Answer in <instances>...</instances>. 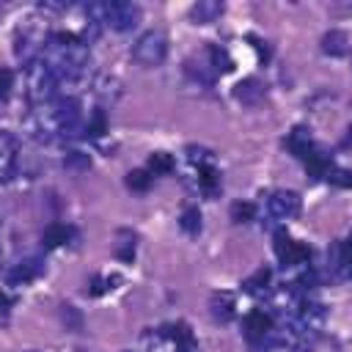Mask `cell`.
I'll list each match as a JSON object with an SVG mask.
<instances>
[{"mask_svg": "<svg viewBox=\"0 0 352 352\" xmlns=\"http://www.w3.org/2000/svg\"><path fill=\"white\" fill-rule=\"evenodd\" d=\"M41 60H47L58 72V77H80L88 72L91 47L74 30H52V38H50Z\"/></svg>", "mask_w": 352, "mask_h": 352, "instance_id": "1", "label": "cell"}, {"mask_svg": "<svg viewBox=\"0 0 352 352\" xmlns=\"http://www.w3.org/2000/svg\"><path fill=\"white\" fill-rule=\"evenodd\" d=\"M52 38V30L47 28V19L30 16L14 30V55L22 66H30L44 58V50Z\"/></svg>", "mask_w": 352, "mask_h": 352, "instance_id": "2", "label": "cell"}, {"mask_svg": "<svg viewBox=\"0 0 352 352\" xmlns=\"http://www.w3.org/2000/svg\"><path fill=\"white\" fill-rule=\"evenodd\" d=\"M25 91H28L30 104H47V102L58 99L60 77L47 60H36V63L25 66Z\"/></svg>", "mask_w": 352, "mask_h": 352, "instance_id": "3", "label": "cell"}, {"mask_svg": "<svg viewBox=\"0 0 352 352\" xmlns=\"http://www.w3.org/2000/svg\"><path fill=\"white\" fill-rule=\"evenodd\" d=\"M168 55V36L165 30L160 28H151V30H143L138 36V41L132 44V60L151 69V66H160Z\"/></svg>", "mask_w": 352, "mask_h": 352, "instance_id": "4", "label": "cell"}, {"mask_svg": "<svg viewBox=\"0 0 352 352\" xmlns=\"http://www.w3.org/2000/svg\"><path fill=\"white\" fill-rule=\"evenodd\" d=\"M272 250H275V258L280 261V267H305L308 258H311V248L305 242H297L292 239L289 234L278 231L275 239H272Z\"/></svg>", "mask_w": 352, "mask_h": 352, "instance_id": "5", "label": "cell"}, {"mask_svg": "<svg viewBox=\"0 0 352 352\" xmlns=\"http://www.w3.org/2000/svg\"><path fill=\"white\" fill-rule=\"evenodd\" d=\"M302 212V198L294 190H272L267 195V214L272 220H292Z\"/></svg>", "mask_w": 352, "mask_h": 352, "instance_id": "6", "label": "cell"}, {"mask_svg": "<svg viewBox=\"0 0 352 352\" xmlns=\"http://www.w3.org/2000/svg\"><path fill=\"white\" fill-rule=\"evenodd\" d=\"M19 165V138L11 129H0V184L16 176Z\"/></svg>", "mask_w": 352, "mask_h": 352, "instance_id": "7", "label": "cell"}, {"mask_svg": "<svg viewBox=\"0 0 352 352\" xmlns=\"http://www.w3.org/2000/svg\"><path fill=\"white\" fill-rule=\"evenodd\" d=\"M41 270H44L41 258H36V256H22V258H16V261L8 264L6 280H8L11 286H25V283L36 280V278L41 275Z\"/></svg>", "mask_w": 352, "mask_h": 352, "instance_id": "8", "label": "cell"}, {"mask_svg": "<svg viewBox=\"0 0 352 352\" xmlns=\"http://www.w3.org/2000/svg\"><path fill=\"white\" fill-rule=\"evenodd\" d=\"M242 330L253 344H264L272 336V316L261 308H253L245 319H242Z\"/></svg>", "mask_w": 352, "mask_h": 352, "instance_id": "9", "label": "cell"}, {"mask_svg": "<svg viewBox=\"0 0 352 352\" xmlns=\"http://www.w3.org/2000/svg\"><path fill=\"white\" fill-rule=\"evenodd\" d=\"M286 146H289V151H292L294 157H300L302 162H305V160L319 148L308 126H294V129L289 132V138H286Z\"/></svg>", "mask_w": 352, "mask_h": 352, "instance_id": "10", "label": "cell"}, {"mask_svg": "<svg viewBox=\"0 0 352 352\" xmlns=\"http://www.w3.org/2000/svg\"><path fill=\"white\" fill-rule=\"evenodd\" d=\"M209 311L217 322H231L236 314V300L231 292H212L209 297Z\"/></svg>", "mask_w": 352, "mask_h": 352, "instance_id": "11", "label": "cell"}, {"mask_svg": "<svg viewBox=\"0 0 352 352\" xmlns=\"http://www.w3.org/2000/svg\"><path fill=\"white\" fill-rule=\"evenodd\" d=\"M74 236H77V234H74L72 226H66V223H50V226L41 231V245H44V248H63V245H69Z\"/></svg>", "mask_w": 352, "mask_h": 352, "instance_id": "12", "label": "cell"}, {"mask_svg": "<svg viewBox=\"0 0 352 352\" xmlns=\"http://www.w3.org/2000/svg\"><path fill=\"white\" fill-rule=\"evenodd\" d=\"M91 91L96 94L99 102H116L121 96V80L113 74H96V80L91 82Z\"/></svg>", "mask_w": 352, "mask_h": 352, "instance_id": "13", "label": "cell"}, {"mask_svg": "<svg viewBox=\"0 0 352 352\" xmlns=\"http://www.w3.org/2000/svg\"><path fill=\"white\" fill-rule=\"evenodd\" d=\"M322 52L324 55H333V58H341V55H346L349 52V36L344 33V30H327L324 36H322Z\"/></svg>", "mask_w": 352, "mask_h": 352, "instance_id": "14", "label": "cell"}, {"mask_svg": "<svg viewBox=\"0 0 352 352\" xmlns=\"http://www.w3.org/2000/svg\"><path fill=\"white\" fill-rule=\"evenodd\" d=\"M220 14H223V3H217V0H201V3H195V6L190 8V19H192L195 25H209V22H214Z\"/></svg>", "mask_w": 352, "mask_h": 352, "instance_id": "15", "label": "cell"}, {"mask_svg": "<svg viewBox=\"0 0 352 352\" xmlns=\"http://www.w3.org/2000/svg\"><path fill=\"white\" fill-rule=\"evenodd\" d=\"M168 338L173 341L176 352H192L195 349V338H192V330L184 324V322H176L168 327Z\"/></svg>", "mask_w": 352, "mask_h": 352, "instance_id": "16", "label": "cell"}, {"mask_svg": "<svg viewBox=\"0 0 352 352\" xmlns=\"http://www.w3.org/2000/svg\"><path fill=\"white\" fill-rule=\"evenodd\" d=\"M245 292L248 294H256V297H267L272 292V272L267 267H261L256 275H250L245 280Z\"/></svg>", "mask_w": 352, "mask_h": 352, "instance_id": "17", "label": "cell"}, {"mask_svg": "<svg viewBox=\"0 0 352 352\" xmlns=\"http://www.w3.org/2000/svg\"><path fill=\"white\" fill-rule=\"evenodd\" d=\"M333 264H336V272L341 278H352V236H346L336 245V261Z\"/></svg>", "mask_w": 352, "mask_h": 352, "instance_id": "18", "label": "cell"}, {"mask_svg": "<svg viewBox=\"0 0 352 352\" xmlns=\"http://www.w3.org/2000/svg\"><path fill=\"white\" fill-rule=\"evenodd\" d=\"M330 168H333V162H330V154H327L324 148H316V151L305 160V170H308L314 179H327Z\"/></svg>", "mask_w": 352, "mask_h": 352, "instance_id": "19", "label": "cell"}, {"mask_svg": "<svg viewBox=\"0 0 352 352\" xmlns=\"http://www.w3.org/2000/svg\"><path fill=\"white\" fill-rule=\"evenodd\" d=\"M118 283H121V275H116V272H99V275L91 278V283H88V294H91V297H102V294L113 292Z\"/></svg>", "mask_w": 352, "mask_h": 352, "instance_id": "20", "label": "cell"}, {"mask_svg": "<svg viewBox=\"0 0 352 352\" xmlns=\"http://www.w3.org/2000/svg\"><path fill=\"white\" fill-rule=\"evenodd\" d=\"M173 157L168 154V151H154L151 157H148V162H146V170L151 173V176H168L170 170H173Z\"/></svg>", "mask_w": 352, "mask_h": 352, "instance_id": "21", "label": "cell"}, {"mask_svg": "<svg viewBox=\"0 0 352 352\" xmlns=\"http://www.w3.org/2000/svg\"><path fill=\"white\" fill-rule=\"evenodd\" d=\"M104 132H107V118H104V110L96 107L94 113H88V118H85V132H82V135H88V138H102Z\"/></svg>", "mask_w": 352, "mask_h": 352, "instance_id": "22", "label": "cell"}, {"mask_svg": "<svg viewBox=\"0 0 352 352\" xmlns=\"http://www.w3.org/2000/svg\"><path fill=\"white\" fill-rule=\"evenodd\" d=\"M236 99H242V102H248V104H253L256 99H261V94H264V88H261V82L258 80H242L239 85H236Z\"/></svg>", "mask_w": 352, "mask_h": 352, "instance_id": "23", "label": "cell"}, {"mask_svg": "<svg viewBox=\"0 0 352 352\" xmlns=\"http://www.w3.org/2000/svg\"><path fill=\"white\" fill-rule=\"evenodd\" d=\"M116 256H118L121 261H132V258H135V234H132V231H126V228L118 231Z\"/></svg>", "mask_w": 352, "mask_h": 352, "instance_id": "24", "label": "cell"}, {"mask_svg": "<svg viewBox=\"0 0 352 352\" xmlns=\"http://www.w3.org/2000/svg\"><path fill=\"white\" fill-rule=\"evenodd\" d=\"M206 55H209V66H212L214 72H231V58H228V52H226L223 47L212 44V47L206 50Z\"/></svg>", "mask_w": 352, "mask_h": 352, "instance_id": "25", "label": "cell"}, {"mask_svg": "<svg viewBox=\"0 0 352 352\" xmlns=\"http://www.w3.org/2000/svg\"><path fill=\"white\" fill-rule=\"evenodd\" d=\"M179 226H182V231H187V234H198V231H201V212H198L195 206H184V212H182V217H179Z\"/></svg>", "mask_w": 352, "mask_h": 352, "instance_id": "26", "label": "cell"}, {"mask_svg": "<svg viewBox=\"0 0 352 352\" xmlns=\"http://www.w3.org/2000/svg\"><path fill=\"white\" fill-rule=\"evenodd\" d=\"M148 184H151V173H148L146 168H140V170H129V173H126V187H129V190L143 192V190H148Z\"/></svg>", "mask_w": 352, "mask_h": 352, "instance_id": "27", "label": "cell"}, {"mask_svg": "<svg viewBox=\"0 0 352 352\" xmlns=\"http://www.w3.org/2000/svg\"><path fill=\"white\" fill-rule=\"evenodd\" d=\"M327 182H330L333 187L352 190V170H349V168H338V165H333L330 173H327Z\"/></svg>", "mask_w": 352, "mask_h": 352, "instance_id": "28", "label": "cell"}, {"mask_svg": "<svg viewBox=\"0 0 352 352\" xmlns=\"http://www.w3.org/2000/svg\"><path fill=\"white\" fill-rule=\"evenodd\" d=\"M253 204H245V201H236L234 206H231V217L236 220V223H248V220H253Z\"/></svg>", "mask_w": 352, "mask_h": 352, "instance_id": "29", "label": "cell"}, {"mask_svg": "<svg viewBox=\"0 0 352 352\" xmlns=\"http://www.w3.org/2000/svg\"><path fill=\"white\" fill-rule=\"evenodd\" d=\"M11 91H14V72L0 66V102H6L11 96Z\"/></svg>", "mask_w": 352, "mask_h": 352, "instance_id": "30", "label": "cell"}, {"mask_svg": "<svg viewBox=\"0 0 352 352\" xmlns=\"http://www.w3.org/2000/svg\"><path fill=\"white\" fill-rule=\"evenodd\" d=\"M11 305H14V300L0 289V324L8 322V316H11Z\"/></svg>", "mask_w": 352, "mask_h": 352, "instance_id": "31", "label": "cell"}, {"mask_svg": "<svg viewBox=\"0 0 352 352\" xmlns=\"http://www.w3.org/2000/svg\"><path fill=\"white\" fill-rule=\"evenodd\" d=\"M0 16H3V6H0Z\"/></svg>", "mask_w": 352, "mask_h": 352, "instance_id": "32", "label": "cell"}, {"mask_svg": "<svg viewBox=\"0 0 352 352\" xmlns=\"http://www.w3.org/2000/svg\"><path fill=\"white\" fill-rule=\"evenodd\" d=\"M124 352H132V349H124Z\"/></svg>", "mask_w": 352, "mask_h": 352, "instance_id": "33", "label": "cell"}]
</instances>
